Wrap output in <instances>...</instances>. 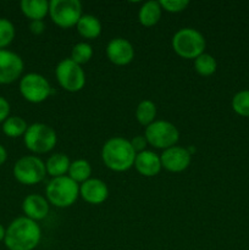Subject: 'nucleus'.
Wrapping results in <instances>:
<instances>
[{"label": "nucleus", "instance_id": "a878e982", "mask_svg": "<svg viewBox=\"0 0 249 250\" xmlns=\"http://www.w3.org/2000/svg\"><path fill=\"white\" fill-rule=\"evenodd\" d=\"M93 56V48L90 44L85 43V42H81L77 43L72 48L71 51V60L75 61L78 65H83V63H87L88 61L92 59Z\"/></svg>", "mask_w": 249, "mask_h": 250}, {"label": "nucleus", "instance_id": "f3484780", "mask_svg": "<svg viewBox=\"0 0 249 250\" xmlns=\"http://www.w3.org/2000/svg\"><path fill=\"white\" fill-rule=\"evenodd\" d=\"M20 6L22 14L31 21H43L49 14V2L45 0H22Z\"/></svg>", "mask_w": 249, "mask_h": 250}, {"label": "nucleus", "instance_id": "cd10ccee", "mask_svg": "<svg viewBox=\"0 0 249 250\" xmlns=\"http://www.w3.org/2000/svg\"><path fill=\"white\" fill-rule=\"evenodd\" d=\"M159 2L161 5V9L167 12H173V14L182 12L189 5L188 0H160Z\"/></svg>", "mask_w": 249, "mask_h": 250}, {"label": "nucleus", "instance_id": "f03ea898", "mask_svg": "<svg viewBox=\"0 0 249 250\" xmlns=\"http://www.w3.org/2000/svg\"><path fill=\"white\" fill-rule=\"evenodd\" d=\"M137 153L131 143L122 137L110 138L103 146L102 159L107 168L115 172H124L134 166Z\"/></svg>", "mask_w": 249, "mask_h": 250}, {"label": "nucleus", "instance_id": "423d86ee", "mask_svg": "<svg viewBox=\"0 0 249 250\" xmlns=\"http://www.w3.org/2000/svg\"><path fill=\"white\" fill-rule=\"evenodd\" d=\"M49 15L56 26L71 28L82 17V4L78 0H51L49 2Z\"/></svg>", "mask_w": 249, "mask_h": 250}, {"label": "nucleus", "instance_id": "c85d7f7f", "mask_svg": "<svg viewBox=\"0 0 249 250\" xmlns=\"http://www.w3.org/2000/svg\"><path fill=\"white\" fill-rule=\"evenodd\" d=\"M129 143H131L132 148L134 149V151H136L137 154L146 150L145 148H146V146H148V141H146V138L144 136L133 137V138L129 141Z\"/></svg>", "mask_w": 249, "mask_h": 250}, {"label": "nucleus", "instance_id": "7ed1b4c3", "mask_svg": "<svg viewBox=\"0 0 249 250\" xmlns=\"http://www.w3.org/2000/svg\"><path fill=\"white\" fill-rule=\"evenodd\" d=\"M46 200L56 208L73 205L80 195V186L68 176L53 178L45 188Z\"/></svg>", "mask_w": 249, "mask_h": 250}, {"label": "nucleus", "instance_id": "9d476101", "mask_svg": "<svg viewBox=\"0 0 249 250\" xmlns=\"http://www.w3.org/2000/svg\"><path fill=\"white\" fill-rule=\"evenodd\" d=\"M20 93L27 102L39 104L50 97L53 89L44 76L31 72L24 75L20 81Z\"/></svg>", "mask_w": 249, "mask_h": 250}, {"label": "nucleus", "instance_id": "9b49d317", "mask_svg": "<svg viewBox=\"0 0 249 250\" xmlns=\"http://www.w3.org/2000/svg\"><path fill=\"white\" fill-rule=\"evenodd\" d=\"M23 60L14 51L0 49V84H10L21 77Z\"/></svg>", "mask_w": 249, "mask_h": 250}, {"label": "nucleus", "instance_id": "0eeeda50", "mask_svg": "<svg viewBox=\"0 0 249 250\" xmlns=\"http://www.w3.org/2000/svg\"><path fill=\"white\" fill-rule=\"evenodd\" d=\"M144 137L151 146L166 150V149L176 146L180 139V132H178L177 127L171 122L158 120L145 127Z\"/></svg>", "mask_w": 249, "mask_h": 250}, {"label": "nucleus", "instance_id": "5701e85b", "mask_svg": "<svg viewBox=\"0 0 249 250\" xmlns=\"http://www.w3.org/2000/svg\"><path fill=\"white\" fill-rule=\"evenodd\" d=\"M156 105L151 100H142L136 109V119L142 126L148 127L155 121Z\"/></svg>", "mask_w": 249, "mask_h": 250}, {"label": "nucleus", "instance_id": "6e6552de", "mask_svg": "<svg viewBox=\"0 0 249 250\" xmlns=\"http://www.w3.org/2000/svg\"><path fill=\"white\" fill-rule=\"evenodd\" d=\"M14 177L24 186H33L42 182L46 176L45 164L37 156H22L15 163Z\"/></svg>", "mask_w": 249, "mask_h": 250}, {"label": "nucleus", "instance_id": "f8f14e48", "mask_svg": "<svg viewBox=\"0 0 249 250\" xmlns=\"http://www.w3.org/2000/svg\"><path fill=\"white\" fill-rule=\"evenodd\" d=\"M160 159L161 165L165 170L177 173L185 171L190 165L192 154L187 148L175 146L164 150L160 155Z\"/></svg>", "mask_w": 249, "mask_h": 250}, {"label": "nucleus", "instance_id": "39448f33", "mask_svg": "<svg viewBox=\"0 0 249 250\" xmlns=\"http://www.w3.org/2000/svg\"><path fill=\"white\" fill-rule=\"evenodd\" d=\"M24 146L28 150L36 154H45L53 150L58 142V136L53 127L45 124L31 125L23 136Z\"/></svg>", "mask_w": 249, "mask_h": 250}, {"label": "nucleus", "instance_id": "2f4dec72", "mask_svg": "<svg viewBox=\"0 0 249 250\" xmlns=\"http://www.w3.org/2000/svg\"><path fill=\"white\" fill-rule=\"evenodd\" d=\"M6 159H7L6 149H5L4 146H2L1 144H0V166H1L2 164L5 163V161H6Z\"/></svg>", "mask_w": 249, "mask_h": 250}, {"label": "nucleus", "instance_id": "4468645a", "mask_svg": "<svg viewBox=\"0 0 249 250\" xmlns=\"http://www.w3.org/2000/svg\"><path fill=\"white\" fill-rule=\"evenodd\" d=\"M80 195L84 202L92 205H99L109 197V188L99 178H89L80 186Z\"/></svg>", "mask_w": 249, "mask_h": 250}, {"label": "nucleus", "instance_id": "6ab92c4d", "mask_svg": "<svg viewBox=\"0 0 249 250\" xmlns=\"http://www.w3.org/2000/svg\"><path fill=\"white\" fill-rule=\"evenodd\" d=\"M76 27L81 37L85 39H95L102 33V23L93 15H82Z\"/></svg>", "mask_w": 249, "mask_h": 250}, {"label": "nucleus", "instance_id": "bb28decb", "mask_svg": "<svg viewBox=\"0 0 249 250\" xmlns=\"http://www.w3.org/2000/svg\"><path fill=\"white\" fill-rule=\"evenodd\" d=\"M15 34H16V31H15V26L12 24V22L7 19L0 17V49H4L10 45L14 41Z\"/></svg>", "mask_w": 249, "mask_h": 250}, {"label": "nucleus", "instance_id": "7c9ffc66", "mask_svg": "<svg viewBox=\"0 0 249 250\" xmlns=\"http://www.w3.org/2000/svg\"><path fill=\"white\" fill-rule=\"evenodd\" d=\"M29 31L32 32L36 36H39V34L43 33L45 31V23L42 20H38V21H31L29 23Z\"/></svg>", "mask_w": 249, "mask_h": 250}, {"label": "nucleus", "instance_id": "412c9836", "mask_svg": "<svg viewBox=\"0 0 249 250\" xmlns=\"http://www.w3.org/2000/svg\"><path fill=\"white\" fill-rule=\"evenodd\" d=\"M68 177L72 178L75 182L83 183L88 181L92 175V166L84 159L75 160L71 163L70 168H68Z\"/></svg>", "mask_w": 249, "mask_h": 250}, {"label": "nucleus", "instance_id": "aec40b11", "mask_svg": "<svg viewBox=\"0 0 249 250\" xmlns=\"http://www.w3.org/2000/svg\"><path fill=\"white\" fill-rule=\"evenodd\" d=\"M70 165H71V161L66 154H62V153L53 154V155L46 160V164H45L46 173L50 175L53 178L62 177V176H65L66 173L68 172Z\"/></svg>", "mask_w": 249, "mask_h": 250}, {"label": "nucleus", "instance_id": "2eb2a0df", "mask_svg": "<svg viewBox=\"0 0 249 250\" xmlns=\"http://www.w3.org/2000/svg\"><path fill=\"white\" fill-rule=\"evenodd\" d=\"M22 210L26 217L36 222L41 221L48 216L49 202L43 195L29 194L22 202Z\"/></svg>", "mask_w": 249, "mask_h": 250}, {"label": "nucleus", "instance_id": "473e14b6", "mask_svg": "<svg viewBox=\"0 0 249 250\" xmlns=\"http://www.w3.org/2000/svg\"><path fill=\"white\" fill-rule=\"evenodd\" d=\"M5 233H6V229H5L4 226H2V225L0 224V242L4 241Z\"/></svg>", "mask_w": 249, "mask_h": 250}, {"label": "nucleus", "instance_id": "4be33fe9", "mask_svg": "<svg viewBox=\"0 0 249 250\" xmlns=\"http://www.w3.org/2000/svg\"><path fill=\"white\" fill-rule=\"evenodd\" d=\"M27 128V122L20 116H9L2 122V132L5 136L10 138H17V137L24 136Z\"/></svg>", "mask_w": 249, "mask_h": 250}, {"label": "nucleus", "instance_id": "20e7f679", "mask_svg": "<svg viewBox=\"0 0 249 250\" xmlns=\"http://www.w3.org/2000/svg\"><path fill=\"white\" fill-rule=\"evenodd\" d=\"M205 38L194 28H181L172 37V48L183 59H197L205 50Z\"/></svg>", "mask_w": 249, "mask_h": 250}, {"label": "nucleus", "instance_id": "c756f323", "mask_svg": "<svg viewBox=\"0 0 249 250\" xmlns=\"http://www.w3.org/2000/svg\"><path fill=\"white\" fill-rule=\"evenodd\" d=\"M10 116V104L4 97H0V122H4Z\"/></svg>", "mask_w": 249, "mask_h": 250}, {"label": "nucleus", "instance_id": "dca6fc26", "mask_svg": "<svg viewBox=\"0 0 249 250\" xmlns=\"http://www.w3.org/2000/svg\"><path fill=\"white\" fill-rule=\"evenodd\" d=\"M134 167L145 177H153L156 176L163 168L160 156L151 150H144L138 153L134 160Z\"/></svg>", "mask_w": 249, "mask_h": 250}, {"label": "nucleus", "instance_id": "a211bd4d", "mask_svg": "<svg viewBox=\"0 0 249 250\" xmlns=\"http://www.w3.org/2000/svg\"><path fill=\"white\" fill-rule=\"evenodd\" d=\"M163 9L159 1H146L139 9L138 20L142 26L153 27L160 21Z\"/></svg>", "mask_w": 249, "mask_h": 250}, {"label": "nucleus", "instance_id": "1a4fd4ad", "mask_svg": "<svg viewBox=\"0 0 249 250\" xmlns=\"http://www.w3.org/2000/svg\"><path fill=\"white\" fill-rule=\"evenodd\" d=\"M55 75L59 84L67 92H80L85 84V73L82 66L71 59H63L58 63Z\"/></svg>", "mask_w": 249, "mask_h": 250}, {"label": "nucleus", "instance_id": "f257e3e1", "mask_svg": "<svg viewBox=\"0 0 249 250\" xmlns=\"http://www.w3.org/2000/svg\"><path fill=\"white\" fill-rule=\"evenodd\" d=\"M42 238L39 225L26 216L15 219L7 226L4 243L9 250H33Z\"/></svg>", "mask_w": 249, "mask_h": 250}, {"label": "nucleus", "instance_id": "b1692460", "mask_svg": "<svg viewBox=\"0 0 249 250\" xmlns=\"http://www.w3.org/2000/svg\"><path fill=\"white\" fill-rule=\"evenodd\" d=\"M194 68L198 72V75L203 76V77H208L215 73L217 68V62L215 58L210 54L203 53L202 55L198 56L194 60Z\"/></svg>", "mask_w": 249, "mask_h": 250}, {"label": "nucleus", "instance_id": "ddd939ff", "mask_svg": "<svg viewBox=\"0 0 249 250\" xmlns=\"http://www.w3.org/2000/svg\"><path fill=\"white\" fill-rule=\"evenodd\" d=\"M106 56L114 65H128L134 59V48L127 39L114 38L107 44Z\"/></svg>", "mask_w": 249, "mask_h": 250}, {"label": "nucleus", "instance_id": "393cba45", "mask_svg": "<svg viewBox=\"0 0 249 250\" xmlns=\"http://www.w3.org/2000/svg\"><path fill=\"white\" fill-rule=\"evenodd\" d=\"M232 109L242 117H249V89L239 90L232 98Z\"/></svg>", "mask_w": 249, "mask_h": 250}]
</instances>
